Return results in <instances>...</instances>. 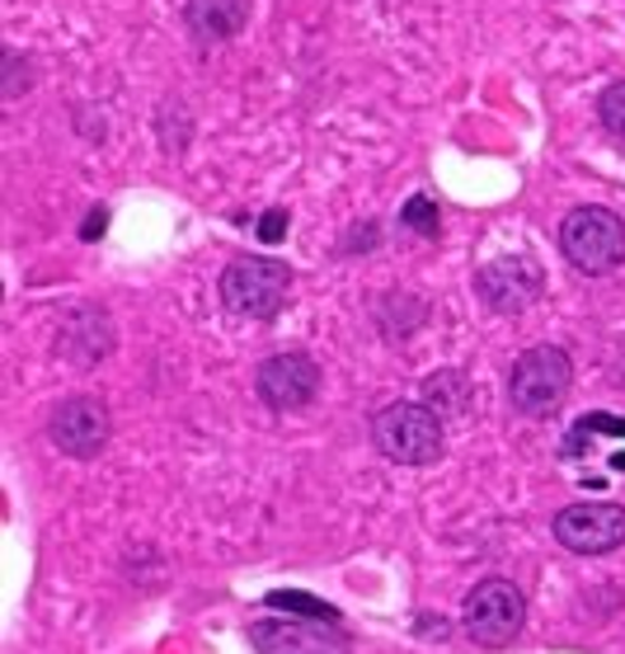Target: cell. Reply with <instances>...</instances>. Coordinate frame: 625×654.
Masks as SVG:
<instances>
[{
	"mask_svg": "<svg viewBox=\"0 0 625 654\" xmlns=\"http://www.w3.org/2000/svg\"><path fill=\"white\" fill-rule=\"evenodd\" d=\"M372 443L395 466H429L443 457L447 433L423 401H395L372 419Z\"/></svg>",
	"mask_w": 625,
	"mask_h": 654,
	"instance_id": "6da1fadb",
	"label": "cell"
},
{
	"mask_svg": "<svg viewBox=\"0 0 625 654\" xmlns=\"http://www.w3.org/2000/svg\"><path fill=\"white\" fill-rule=\"evenodd\" d=\"M560 250L578 274L602 278L625 264V222L612 207H574L560 226Z\"/></svg>",
	"mask_w": 625,
	"mask_h": 654,
	"instance_id": "7a4b0ae2",
	"label": "cell"
},
{
	"mask_svg": "<svg viewBox=\"0 0 625 654\" xmlns=\"http://www.w3.org/2000/svg\"><path fill=\"white\" fill-rule=\"evenodd\" d=\"M570 381H574V363L570 353L556 349V344H536L527 349L522 359L513 363V377H508V395L522 415L532 419H550L556 410L564 405L570 395Z\"/></svg>",
	"mask_w": 625,
	"mask_h": 654,
	"instance_id": "3957f363",
	"label": "cell"
},
{
	"mask_svg": "<svg viewBox=\"0 0 625 654\" xmlns=\"http://www.w3.org/2000/svg\"><path fill=\"white\" fill-rule=\"evenodd\" d=\"M292 288V268L278 260H264V254H245V260H231L221 274V302L235 316L264 320L282 306V297Z\"/></svg>",
	"mask_w": 625,
	"mask_h": 654,
	"instance_id": "277c9868",
	"label": "cell"
},
{
	"mask_svg": "<svg viewBox=\"0 0 625 654\" xmlns=\"http://www.w3.org/2000/svg\"><path fill=\"white\" fill-rule=\"evenodd\" d=\"M461 621L475 645L499 650L508 641H518L522 621H527V599H522V589L513 579H485V584H475L465 593Z\"/></svg>",
	"mask_w": 625,
	"mask_h": 654,
	"instance_id": "5b68a950",
	"label": "cell"
},
{
	"mask_svg": "<svg viewBox=\"0 0 625 654\" xmlns=\"http://www.w3.org/2000/svg\"><path fill=\"white\" fill-rule=\"evenodd\" d=\"M546 288V268L532 260V254H499L475 274V292L480 306L494 311V316H518L527 311Z\"/></svg>",
	"mask_w": 625,
	"mask_h": 654,
	"instance_id": "8992f818",
	"label": "cell"
},
{
	"mask_svg": "<svg viewBox=\"0 0 625 654\" xmlns=\"http://www.w3.org/2000/svg\"><path fill=\"white\" fill-rule=\"evenodd\" d=\"M250 641L259 654H353L339 621L324 617H264L250 627Z\"/></svg>",
	"mask_w": 625,
	"mask_h": 654,
	"instance_id": "52a82bcc",
	"label": "cell"
},
{
	"mask_svg": "<svg viewBox=\"0 0 625 654\" xmlns=\"http://www.w3.org/2000/svg\"><path fill=\"white\" fill-rule=\"evenodd\" d=\"M556 542L574 556H607L625 542V508L621 504H570L556 514Z\"/></svg>",
	"mask_w": 625,
	"mask_h": 654,
	"instance_id": "ba28073f",
	"label": "cell"
},
{
	"mask_svg": "<svg viewBox=\"0 0 625 654\" xmlns=\"http://www.w3.org/2000/svg\"><path fill=\"white\" fill-rule=\"evenodd\" d=\"M52 443L66 452V457H99L113 433V419H109V405L99 395H71L52 410V424H48Z\"/></svg>",
	"mask_w": 625,
	"mask_h": 654,
	"instance_id": "9c48e42d",
	"label": "cell"
},
{
	"mask_svg": "<svg viewBox=\"0 0 625 654\" xmlns=\"http://www.w3.org/2000/svg\"><path fill=\"white\" fill-rule=\"evenodd\" d=\"M254 387H259V401L282 410V415H288V410H306L320 391V367L310 363L306 353H273V359L259 363Z\"/></svg>",
	"mask_w": 625,
	"mask_h": 654,
	"instance_id": "30bf717a",
	"label": "cell"
},
{
	"mask_svg": "<svg viewBox=\"0 0 625 654\" xmlns=\"http://www.w3.org/2000/svg\"><path fill=\"white\" fill-rule=\"evenodd\" d=\"M250 20V0H189L183 5V24L197 42H226L235 38Z\"/></svg>",
	"mask_w": 625,
	"mask_h": 654,
	"instance_id": "8fae6325",
	"label": "cell"
},
{
	"mask_svg": "<svg viewBox=\"0 0 625 654\" xmlns=\"http://www.w3.org/2000/svg\"><path fill=\"white\" fill-rule=\"evenodd\" d=\"M268 607H282V613H302V617H324V621H339V613L330 603L310 599V593H296V589H273L268 593Z\"/></svg>",
	"mask_w": 625,
	"mask_h": 654,
	"instance_id": "7c38bea8",
	"label": "cell"
},
{
	"mask_svg": "<svg viewBox=\"0 0 625 654\" xmlns=\"http://www.w3.org/2000/svg\"><path fill=\"white\" fill-rule=\"evenodd\" d=\"M598 113H602V127H607V133H612L621 147H625V80L607 85L602 99H598Z\"/></svg>",
	"mask_w": 625,
	"mask_h": 654,
	"instance_id": "4fadbf2b",
	"label": "cell"
},
{
	"mask_svg": "<svg viewBox=\"0 0 625 654\" xmlns=\"http://www.w3.org/2000/svg\"><path fill=\"white\" fill-rule=\"evenodd\" d=\"M405 226L419 236H437V207L429 203V198H409L405 203Z\"/></svg>",
	"mask_w": 625,
	"mask_h": 654,
	"instance_id": "5bb4252c",
	"label": "cell"
},
{
	"mask_svg": "<svg viewBox=\"0 0 625 654\" xmlns=\"http://www.w3.org/2000/svg\"><path fill=\"white\" fill-rule=\"evenodd\" d=\"M578 433H616V438H625V419H616V415H584V419H578Z\"/></svg>",
	"mask_w": 625,
	"mask_h": 654,
	"instance_id": "9a60e30c",
	"label": "cell"
},
{
	"mask_svg": "<svg viewBox=\"0 0 625 654\" xmlns=\"http://www.w3.org/2000/svg\"><path fill=\"white\" fill-rule=\"evenodd\" d=\"M282 236H288V212H282V207L264 212V222H259V240H268V246H278Z\"/></svg>",
	"mask_w": 625,
	"mask_h": 654,
	"instance_id": "2e32d148",
	"label": "cell"
},
{
	"mask_svg": "<svg viewBox=\"0 0 625 654\" xmlns=\"http://www.w3.org/2000/svg\"><path fill=\"white\" fill-rule=\"evenodd\" d=\"M104 226H109V212L94 207L90 217H85V226H80V240H99V236H104Z\"/></svg>",
	"mask_w": 625,
	"mask_h": 654,
	"instance_id": "e0dca14e",
	"label": "cell"
},
{
	"mask_svg": "<svg viewBox=\"0 0 625 654\" xmlns=\"http://www.w3.org/2000/svg\"><path fill=\"white\" fill-rule=\"evenodd\" d=\"M612 466H616V471H625V452H616V457H612Z\"/></svg>",
	"mask_w": 625,
	"mask_h": 654,
	"instance_id": "ac0fdd59",
	"label": "cell"
}]
</instances>
